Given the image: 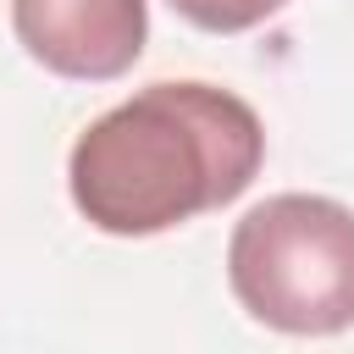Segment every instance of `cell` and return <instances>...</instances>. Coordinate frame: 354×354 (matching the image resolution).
I'll return each instance as SVG.
<instances>
[{
    "label": "cell",
    "mask_w": 354,
    "mask_h": 354,
    "mask_svg": "<svg viewBox=\"0 0 354 354\" xmlns=\"http://www.w3.org/2000/svg\"><path fill=\"white\" fill-rule=\"evenodd\" d=\"M17 44L55 77L111 83L122 77L149 39L144 0H11Z\"/></svg>",
    "instance_id": "3"
},
{
    "label": "cell",
    "mask_w": 354,
    "mask_h": 354,
    "mask_svg": "<svg viewBox=\"0 0 354 354\" xmlns=\"http://www.w3.org/2000/svg\"><path fill=\"white\" fill-rule=\"evenodd\" d=\"M266 160V127L249 100L216 83H149L66 155V188L88 227L149 238L232 205Z\"/></svg>",
    "instance_id": "1"
},
{
    "label": "cell",
    "mask_w": 354,
    "mask_h": 354,
    "mask_svg": "<svg viewBox=\"0 0 354 354\" xmlns=\"http://www.w3.org/2000/svg\"><path fill=\"white\" fill-rule=\"evenodd\" d=\"M183 22L205 28V33H243L266 17H277L288 0H166Z\"/></svg>",
    "instance_id": "4"
},
{
    "label": "cell",
    "mask_w": 354,
    "mask_h": 354,
    "mask_svg": "<svg viewBox=\"0 0 354 354\" xmlns=\"http://www.w3.org/2000/svg\"><path fill=\"white\" fill-rule=\"evenodd\" d=\"M238 304L288 337L354 326V210L326 194H271L227 243Z\"/></svg>",
    "instance_id": "2"
}]
</instances>
